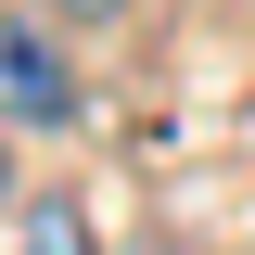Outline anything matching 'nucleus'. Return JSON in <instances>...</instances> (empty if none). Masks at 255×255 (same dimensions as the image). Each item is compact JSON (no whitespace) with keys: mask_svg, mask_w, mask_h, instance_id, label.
Here are the masks:
<instances>
[{"mask_svg":"<svg viewBox=\"0 0 255 255\" xmlns=\"http://www.w3.org/2000/svg\"><path fill=\"white\" fill-rule=\"evenodd\" d=\"M0 115L26 128V140L77 128V77H64V51H51V13H13V26H0Z\"/></svg>","mask_w":255,"mask_h":255,"instance_id":"f257e3e1","label":"nucleus"},{"mask_svg":"<svg viewBox=\"0 0 255 255\" xmlns=\"http://www.w3.org/2000/svg\"><path fill=\"white\" fill-rule=\"evenodd\" d=\"M0 255H90V204H64V191H26Z\"/></svg>","mask_w":255,"mask_h":255,"instance_id":"f03ea898","label":"nucleus"},{"mask_svg":"<svg viewBox=\"0 0 255 255\" xmlns=\"http://www.w3.org/2000/svg\"><path fill=\"white\" fill-rule=\"evenodd\" d=\"M51 13H77V26H115V13H128V0H51Z\"/></svg>","mask_w":255,"mask_h":255,"instance_id":"7ed1b4c3","label":"nucleus"}]
</instances>
